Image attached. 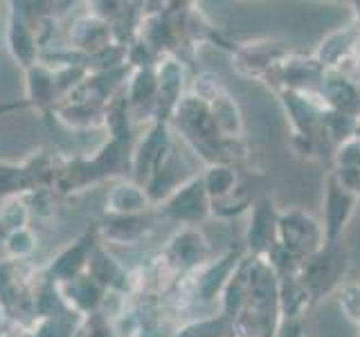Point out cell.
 <instances>
[{
    "mask_svg": "<svg viewBox=\"0 0 360 337\" xmlns=\"http://www.w3.org/2000/svg\"><path fill=\"white\" fill-rule=\"evenodd\" d=\"M277 243L297 261H307L324 247V230L311 213L286 209L277 218Z\"/></svg>",
    "mask_w": 360,
    "mask_h": 337,
    "instance_id": "2",
    "label": "cell"
},
{
    "mask_svg": "<svg viewBox=\"0 0 360 337\" xmlns=\"http://www.w3.org/2000/svg\"><path fill=\"white\" fill-rule=\"evenodd\" d=\"M335 164L338 168H358L360 171V135L338 146Z\"/></svg>",
    "mask_w": 360,
    "mask_h": 337,
    "instance_id": "11",
    "label": "cell"
},
{
    "mask_svg": "<svg viewBox=\"0 0 360 337\" xmlns=\"http://www.w3.org/2000/svg\"><path fill=\"white\" fill-rule=\"evenodd\" d=\"M165 149H167V135H165L162 128H158L149 138V142H146L144 149H142V168L160 162Z\"/></svg>",
    "mask_w": 360,
    "mask_h": 337,
    "instance_id": "12",
    "label": "cell"
},
{
    "mask_svg": "<svg viewBox=\"0 0 360 337\" xmlns=\"http://www.w3.org/2000/svg\"><path fill=\"white\" fill-rule=\"evenodd\" d=\"M180 121H183L185 131L194 140H200V144H217L219 142V124L214 115L207 110L205 104H200L198 99H189L183 104V112H180Z\"/></svg>",
    "mask_w": 360,
    "mask_h": 337,
    "instance_id": "7",
    "label": "cell"
},
{
    "mask_svg": "<svg viewBox=\"0 0 360 337\" xmlns=\"http://www.w3.org/2000/svg\"><path fill=\"white\" fill-rule=\"evenodd\" d=\"M358 198L347 191L340 180L335 178V173L331 171L329 178H326V187H324V245H335L342 243V234L349 218L356 209Z\"/></svg>",
    "mask_w": 360,
    "mask_h": 337,
    "instance_id": "4",
    "label": "cell"
},
{
    "mask_svg": "<svg viewBox=\"0 0 360 337\" xmlns=\"http://www.w3.org/2000/svg\"><path fill=\"white\" fill-rule=\"evenodd\" d=\"M347 250L342 243L335 245H324L318 254H313L307 261H302L300 265V281L302 286L307 288L311 303L322 299L324 295L340 284V279L347 270Z\"/></svg>",
    "mask_w": 360,
    "mask_h": 337,
    "instance_id": "3",
    "label": "cell"
},
{
    "mask_svg": "<svg viewBox=\"0 0 360 337\" xmlns=\"http://www.w3.org/2000/svg\"><path fill=\"white\" fill-rule=\"evenodd\" d=\"M82 254H84V247H77L75 252H70V254H65L61 261H59V265H56L54 270H56V275H65V277H70L75 270H77V265L82 263Z\"/></svg>",
    "mask_w": 360,
    "mask_h": 337,
    "instance_id": "18",
    "label": "cell"
},
{
    "mask_svg": "<svg viewBox=\"0 0 360 337\" xmlns=\"http://www.w3.org/2000/svg\"><path fill=\"white\" fill-rule=\"evenodd\" d=\"M333 173L347 191H352L356 198L360 196V171L358 168H335Z\"/></svg>",
    "mask_w": 360,
    "mask_h": 337,
    "instance_id": "16",
    "label": "cell"
},
{
    "mask_svg": "<svg viewBox=\"0 0 360 337\" xmlns=\"http://www.w3.org/2000/svg\"><path fill=\"white\" fill-rule=\"evenodd\" d=\"M356 11H358V18H360V3H356Z\"/></svg>",
    "mask_w": 360,
    "mask_h": 337,
    "instance_id": "21",
    "label": "cell"
},
{
    "mask_svg": "<svg viewBox=\"0 0 360 337\" xmlns=\"http://www.w3.org/2000/svg\"><path fill=\"white\" fill-rule=\"evenodd\" d=\"M279 310V281L275 270L266 258L255 256L248 275V295L241 312L236 315L239 326L248 324V337H275Z\"/></svg>",
    "mask_w": 360,
    "mask_h": 337,
    "instance_id": "1",
    "label": "cell"
},
{
    "mask_svg": "<svg viewBox=\"0 0 360 337\" xmlns=\"http://www.w3.org/2000/svg\"><path fill=\"white\" fill-rule=\"evenodd\" d=\"M360 41V27L354 25L349 29H340V32H333L329 39L322 41L320 45V52L315 56V61H318L324 70L326 67H333L338 65L340 59H347V54L356 48V43Z\"/></svg>",
    "mask_w": 360,
    "mask_h": 337,
    "instance_id": "8",
    "label": "cell"
},
{
    "mask_svg": "<svg viewBox=\"0 0 360 337\" xmlns=\"http://www.w3.org/2000/svg\"><path fill=\"white\" fill-rule=\"evenodd\" d=\"M155 88V81H153V74L151 72H142L138 77V84H135V90H133V97L135 99H142V97H149Z\"/></svg>",
    "mask_w": 360,
    "mask_h": 337,
    "instance_id": "19",
    "label": "cell"
},
{
    "mask_svg": "<svg viewBox=\"0 0 360 337\" xmlns=\"http://www.w3.org/2000/svg\"><path fill=\"white\" fill-rule=\"evenodd\" d=\"M320 84L322 99L329 104V110H340L360 117V86L356 81L342 77L338 70H324Z\"/></svg>",
    "mask_w": 360,
    "mask_h": 337,
    "instance_id": "6",
    "label": "cell"
},
{
    "mask_svg": "<svg viewBox=\"0 0 360 337\" xmlns=\"http://www.w3.org/2000/svg\"><path fill=\"white\" fill-rule=\"evenodd\" d=\"M356 84L360 86V59H358V72H356Z\"/></svg>",
    "mask_w": 360,
    "mask_h": 337,
    "instance_id": "20",
    "label": "cell"
},
{
    "mask_svg": "<svg viewBox=\"0 0 360 337\" xmlns=\"http://www.w3.org/2000/svg\"><path fill=\"white\" fill-rule=\"evenodd\" d=\"M236 187V176L232 168L228 166H217L212 168L207 180H205V191L207 196H214V198H228Z\"/></svg>",
    "mask_w": 360,
    "mask_h": 337,
    "instance_id": "10",
    "label": "cell"
},
{
    "mask_svg": "<svg viewBox=\"0 0 360 337\" xmlns=\"http://www.w3.org/2000/svg\"><path fill=\"white\" fill-rule=\"evenodd\" d=\"M202 250H205V243L196 234H187L183 239H178V254L185 261H196V258H200Z\"/></svg>",
    "mask_w": 360,
    "mask_h": 337,
    "instance_id": "15",
    "label": "cell"
},
{
    "mask_svg": "<svg viewBox=\"0 0 360 337\" xmlns=\"http://www.w3.org/2000/svg\"><path fill=\"white\" fill-rule=\"evenodd\" d=\"M172 213L185 220H198L207 211V191L205 183H191L187 189H183L172 202Z\"/></svg>",
    "mask_w": 360,
    "mask_h": 337,
    "instance_id": "9",
    "label": "cell"
},
{
    "mask_svg": "<svg viewBox=\"0 0 360 337\" xmlns=\"http://www.w3.org/2000/svg\"><path fill=\"white\" fill-rule=\"evenodd\" d=\"M277 218L279 211L268 198L255 202L250 227H248V245L255 256L264 258L277 245Z\"/></svg>",
    "mask_w": 360,
    "mask_h": 337,
    "instance_id": "5",
    "label": "cell"
},
{
    "mask_svg": "<svg viewBox=\"0 0 360 337\" xmlns=\"http://www.w3.org/2000/svg\"><path fill=\"white\" fill-rule=\"evenodd\" d=\"M225 331H228V322L214 319V322H202L198 326H191L185 333H180V337H223Z\"/></svg>",
    "mask_w": 360,
    "mask_h": 337,
    "instance_id": "14",
    "label": "cell"
},
{
    "mask_svg": "<svg viewBox=\"0 0 360 337\" xmlns=\"http://www.w3.org/2000/svg\"><path fill=\"white\" fill-rule=\"evenodd\" d=\"M234 258H236V254H228V256L223 258V263L219 265V270H214V272L207 275V279L202 281V286H200L202 297H205V299H212V295H214V292L219 290V286L223 284V279H221V277H225V275L230 272V267L236 265Z\"/></svg>",
    "mask_w": 360,
    "mask_h": 337,
    "instance_id": "13",
    "label": "cell"
},
{
    "mask_svg": "<svg viewBox=\"0 0 360 337\" xmlns=\"http://www.w3.org/2000/svg\"><path fill=\"white\" fill-rule=\"evenodd\" d=\"M340 303L349 312V317L360 322V288H347L340 297Z\"/></svg>",
    "mask_w": 360,
    "mask_h": 337,
    "instance_id": "17",
    "label": "cell"
}]
</instances>
